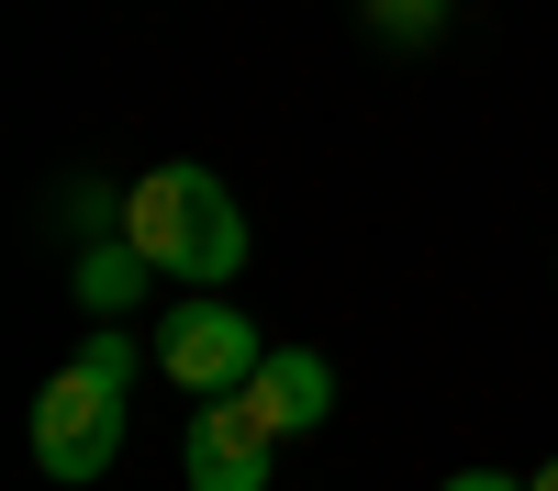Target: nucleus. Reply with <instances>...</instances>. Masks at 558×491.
<instances>
[{"label":"nucleus","instance_id":"nucleus-1","mask_svg":"<svg viewBox=\"0 0 558 491\" xmlns=\"http://www.w3.org/2000/svg\"><path fill=\"white\" fill-rule=\"evenodd\" d=\"M123 235L157 257V280H191V291H223L246 268V201L223 191L213 168H157L123 191Z\"/></svg>","mask_w":558,"mask_h":491},{"label":"nucleus","instance_id":"nucleus-2","mask_svg":"<svg viewBox=\"0 0 558 491\" xmlns=\"http://www.w3.org/2000/svg\"><path fill=\"white\" fill-rule=\"evenodd\" d=\"M123 391H134V346L101 324L57 380L34 391V469L45 480H101L123 458Z\"/></svg>","mask_w":558,"mask_h":491},{"label":"nucleus","instance_id":"nucleus-3","mask_svg":"<svg viewBox=\"0 0 558 491\" xmlns=\"http://www.w3.org/2000/svg\"><path fill=\"white\" fill-rule=\"evenodd\" d=\"M157 369L191 391V402H223V391H246V380L268 369V346H257V324H246L235 302L191 291V302H179L168 324H157Z\"/></svg>","mask_w":558,"mask_h":491},{"label":"nucleus","instance_id":"nucleus-4","mask_svg":"<svg viewBox=\"0 0 558 491\" xmlns=\"http://www.w3.org/2000/svg\"><path fill=\"white\" fill-rule=\"evenodd\" d=\"M268 458H279V435L246 414V391L202 402L191 435H179V469H191V491H268Z\"/></svg>","mask_w":558,"mask_h":491},{"label":"nucleus","instance_id":"nucleus-5","mask_svg":"<svg viewBox=\"0 0 558 491\" xmlns=\"http://www.w3.org/2000/svg\"><path fill=\"white\" fill-rule=\"evenodd\" d=\"M246 414H257L279 446H291V435H313L324 414H336V369H324L313 346H268V369L246 380Z\"/></svg>","mask_w":558,"mask_h":491},{"label":"nucleus","instance_id":"nucleus-6","mask_svg":"<svg viewBox=\"0 0 558 491\" xmlns=\"http://www.w3.org/2000/svg\"><path fill=\"white\" fill-rule=\"evenodd\" d=\"M146 280H157V257L134 246V235H101V246H78V302L101 312V324H123V312L146 302Z\"/></svg>","mask_w":558,"mask_h":491},{"label":"nucleus","instance_id":"nucleus-7","mask_svg":"<svg viewBox=\"0 0 558 491\" xmlns=\"http://www.w3.org/2000/svg\"><path fill=\"white\" fill-rule=\"evenodd\" d=\"M357 23L391 45V57H413V45H436L447 34V0H357Z\"/></svg>","mask_w":558,"mask_h":491},{"label":"nucleus","instance_id":"nucleus-8","mask_svg":"<svg viewBox=\"0 0 558 491\" xmlns=\"http://www.w3.org/2000/svg\"><path fill=\"white\" fill-rule=\"evenodd\" d=\"M57 223H68L78 246H101V235H123V191H101V179H68V191H57Z\"/></svg>","mask_w":558,"mask_h":491},{"label":"nucleus","instance_id":"nucleus-9","mask_svg":"<svg viewBox=\"0 0 558 491\" xmlns=\"http://www.w3.org/2000/svg\"><path fill=\"white\" fill-rule=\"evenodd\" d=\"M447 491H514V469H458Z\"/></svg>","mask_w":558,"mask_h":491},{"label":"nucleus","instance_id":"nucleus-10","mask_svg":"<svg viewBox=\"0 0 558 491\" xmlns=\"http://www.w3.org/2000/svg\"><path fill=\"white\" fill-rule=\"evenodd\" d=\"M525 491H558V458H547V469H536V480H525Z\"/></svg>","mask_w":558,"mask_h":491}]
</instances>
